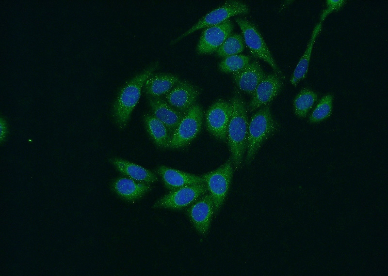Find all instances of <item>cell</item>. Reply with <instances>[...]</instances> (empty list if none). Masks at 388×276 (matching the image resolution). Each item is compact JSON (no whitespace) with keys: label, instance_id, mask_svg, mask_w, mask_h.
<instances>
[{"label":"cell","instance_id":"obj_1","mask_svg":"<svg viewBox=\"0 0 388 276\" xmlns=\"http://www.w3.org/2000/svg\"><path fill=\"white\" fill-rule=\"evenodd\" d=\"M230 103L231 114L227 129L226 139L233 166L238 169L246 152L248 122L246 107L240 94L236 93Z\"/></svg>","mask_w":388,"mask_h":276},{"label":"cell","instance_id":"obj_2","mask_svg":"<svg viewBox=\"0 0 388 276\" xmlns=\"http://www.w3.org/2000/svg\"><path fill=\"white\" fill-rule=\"evenodd\" d=\"M159 66L156 61L129 81L121 89L113 107L117 124L124 127L140 99L143 87L147 79Z\"/></svg>","mask_w":388,"mask_h":276},{"label":"cell","instance_id":"obj_3","mask_svg":"<svg viewBox=\"0 0 388 276\" xmlns=\"http://www.w3.org/2000/svg\"><path fill=\"white\" fill-rule=\"evenodd\" d=\"M276 123L268 107L254 113L248 123L245 162L250 163L263 142L275 131Z\"/></svg>","mask_w":388,"mask_h":276},{"label":"cell","instance_id":"obj_4","mask_svg":"<svg viewBox=\"0 0 388 276\" xmlns=\"http://www.w3.org/2000/svg\"><path fill=\"white\" fill-rule=\"evenodd\" d=\"M203 119V111L201 107L195 104L184 113L179 124L170 135L168 147L178 149L189 144L200 132Z\"/></svg>","mask_w":388,"mask_h":276},{"label":"cell","instance_id":"obj_5","mask_svg":"<svg viewBox=\"0 0 388 276\" xmlns=\"http://www.w3.org/2000/svg\"><path fill=\"white\" fill-rule=\"evenodd\" d=\"M233 174V164L227 160L217 169L201 177L213 202L214 214H216L228 193Z\"/></svg>","mask_w":388,"mask_h":276},{"label":"cell","instance_id":"obj_6","mask_svg":"<svg viewBox=\"0 0 388 276\" xmlns=\"http://www.w3.org/2000/svg\"><path fill=\"white\" fill-rule=\"evenodd\" d=\"M236 23L240 28L245 44L251 53L255 57L267 62L275 73L282 77V73L277 65L262 36L255 26L247 20L236 18Z\"/></svg>","mask_w":388,"mask_h":276},{"label":"cell","instance_id":"obj_7","mask_svg":"<svg viewBox=\"0 0 388 276\" xmlns=\"http://www.w3.org/2000/svg\"><path fill=\"white\" fill-rule=\"evenodd\" d=\"M247 5L241 1H229L213 9L203 16L196 23L180 36L172 41L174 44L198 30L220 24L236 15L248 13Z\"/></svg>","mask_w":388,"mask_h":276},{"label":"cell","instance_id":"obj_8","mask_svg":"<svg viewBox=\"0 0 388 276\" xmlns=\"http://www.w3.org/2000/svg\"><path fill=\"white\" fill-rule=\"evenodd\" d=\"M207 192L204 183L186 185L172 190L158 200L153 207L181 209L194 203Z\"/></svg>","mask_w":388,"mask_h":276},{"label":"cell","instance_id":"obj_9","mask_svg":"<svg viewBox=\"0 0 388 276\" xmlns=\"http://www.w3.org/2000/svg\"><path fill=\"white\" fill-rule=\"evenodd\" d=\"M231 114V106L230 103L223 100H219L214 102L205 114V123L208 131L217 139L226 140Z\"/></svg>","mask_w":388,"mask_h":276},{"label":"cell","instance_id":"obj_10","mask_svg":"<svg viewBox=\"0 0 388 276\" xmlns=\"http://www.w3.org/2000/svg\"><path fill=\"white\" fill-rule=\"evenodd\" d=\"M233 28L229 20L206 28L202 31L196 47L198 54H210L216 51L229 36Z\"/></svg>","mask_w":388,"mask_h":276},{"label":"cell","instance_id":"obj_11","mask_svg":"<svg viewBox=\"0 0 388 276\" xmlns=\"http://www.w3.org/2000/svg\"><path fill=\"white\" fill-rule=\"evenodd\" d=\"M189 218L198 232L205 234L208 231L214 209L210 194H205L195 201L187 210Z\"/></svg>","mask_w":388,"mask_h":276},{"label":"cell","instance_id":"obj_12","mask_svg":"<svg viewBox=\"0 0 388 276\" xmlns=\"http://www.w3.org/2000/svg\"><path fill=\"white\" fill-rule=\"evenodd\" d=\"M198 95V90L192 83L179 81L165 94V99L173 107L185 113L195 104Z\"/></svg>","mask_w":388,"mask_h":276},{"label":"cell","instance_id":"obj_13","mask_svg":"<svg viewBox=\"0 0 388 276\" xmlns=\"http://www.w3.org/2000/svg\"><path fill=\"white\" fill-rule=\"evenodd\" d=\"M282 87L279 76L275 73L266 75L255 89L248 107L253 111L267 105L279 93Z\"/></svg>","mask_w":388,"mask_h":276},{"label":"cell","instance_id":"obj_14","mask_svg":"<svg viewBox=\"0 0 388 276\" xmlns=\"http://www.w3.org/2000/svg\"><path fill=\"white\" fill-rule=\"evenodd\" d=\"M266 75L259 62L255 60L241 70L233 73L232 77L234 82L241 91L252 95Z\"/></svg>","mask_w":388,"mask_h":276},{"label":"cell","instance_id":"obj_15","mask_svg":"<svg viewBox=\"0 0 388 276\" xmlns=\"http://www.w3.org/2000/svg\"><path fill=\"white\" fill-rule=\"evenodd\" d=\"M149 104L153 115L161 121L173 133L182 119L184 113L170 105L160 97H149Z\"/></svg>","mask_w":388,"mask_h":276},{"label":"cell","instance_id":"obj_16","mask_svg":"<svg viewBox=\"0 0 388 276\" xmlns=\"http://www.w3.org/2000/svg\"><path fill=\"white\" fill-rule=\"evenodd\" d=\"M165 186L171 190L188 185L204 183L201 176L161 166L156 169Z\"/></svg>","mask_w":388,"mask_h":276},{"label":"cell","instance_id":"obj_17","mask_svg":"<svg viewBox=\"0 0 388 276\" xmlns=\"http://www.w3.org/2000/svg\"><path fill=\"white\" fill-rule=\"evenodd\" d=\"M112 189L121 199L128 201H134L147 193L151 186L148 184L124 177L115 180L112 184Z\"/></svg>","mask_w":388,"mask_h":276},{"label":"cell","instance_id":"obj_18","mask_svg":"<svg viewBox=\"0 0 388 276\" xmlns=\"http://www.w3.org/2000/svg\"><path fill=\"white\" fill-rule=\"evenodd\" d=\"M110 162L120 172L135 181L149 184L158 180L154 173L137 164L118 158H112Z\"/></svg>","mask_w":388,"mask_h":276},{"label":"cell","instance_id":"obj_19","mask_svg":"<svg viewBox=\"0 0 388 276\" xmlns=\"http://www.w3.org/2000/svg\"><path fill=\"white\" fill-rule=\"evenodd\" d=\"M178 76L171 74L151 75L146 81V93L153 97H160L166 94L179 81Z\"/></svg>","mask_w":388,"mask_h":276},{"label":"cell","instance_id":"obj_20","mask_svg":"<svg viewBox=\"0 0 388 276\" xmlns=\"http://www.w3.org/2000/svg\"><path fill=\"white\" fill-rule=\"evenodd\" d=\"M322 22L320 21L314 27L311 38L307 44L305 51L299 60L291 75L290 82L296 86L307 74L314 44L322 28Z\"/></svg>","mask_w":388,"mask_h":276},{"label":"cell","instance_id":"obj_21","mask_svg":"<svg viewBox=\"0 0 388 276\" xmlns=\"http://www.w3.org/2000/svg\"><path fill=\"white\" fill-rule=\"evenodd\" d=\"M144 120L150 136L159 147L165 148L168 146L170 135L164 123L153 115H145Z\"/></svg>","mask_w":388,"mask_h":276},{"label":"cell","instance_id":"obj_22","mask_svg":"<svg viewBox=\"0 0 388 276\" xmlns=\"http://www.w3.org/2000/svg\"><path fill=\"white\" fill-rule=\"evenodd\" d=\"M318 98L317 94L304 88L296 96L293 101L294 112L299 117H305L312 108Z\"/></svg>","mask_w":388,"mask_h":276},{"label":"cell","instance_id":"obj_23","mask_svg":"<svg viewBox=\"0 0 388 276\" xmlns=\"http://www.w3.org/2000/svg\"><path fill=\"white\" fill-rule=\"evenodd\" d=\"M244 40L238 34L229 36L215 51L217 55L221 57L239 54L244 47Z\"/></svg>","mask_w":388,"mask_h":276},{"label":"cell","instance_id":"obj_24","mask_svg":"<svg viewBox=\"0 0 388 276\" xmlns=\"http://www.w3.org/2000/svg\"><path fill=\"white\" fill-rule=\"evenodd\" d=\"M250 58L243 55H234L225 57L218 64L219 70L225 73L236 72L247 65Z\"/></svg>","mask_w":388,"mask_h":276},{"label":"cell","instance_id":"obj_25","mask_svg":"<svg viewBox=\"0 0 388 276\" xmlns=\"http://www.w3.org/2000/svg\"><path fill=\"white\" fill-rule=\"evenodd\" d=\"M333 95L327 94L322 97L309 118L310 122L318 123L328 118L332 109Z\"/></svg>","mask_w":388,"mask_h":276},{"label":"cell","instance_id":"obj_26","mask_svg":"<svg viewBox=\"0 0 388 276\" xmlns=\"http://www.w3.org/2000/svg\"><path fill=\"white\" fill-rule=\"evenodd\" d=\"M344 0H327V8L323 10L320 17V21L323 22L325 18L334 11H338L344 4Z\"/></svg>","mask_w":388,"mask_h":276},{"label":"cell","instance_id":"obj_27","mask_svg":"<svg viewBox=\"0 0 388 276\" xmlns=\"http://www.w3.org/2000/svg\"><path fill=\"white\" fill-rule=\"evenodd\" d=\"M6 123L4 120H3L2 119L0 120V139L1 141L5 138L6 135V133L7 132L6 130Z\"/></svg>","mask_w":388,"mask_h":276}]
</instances>
